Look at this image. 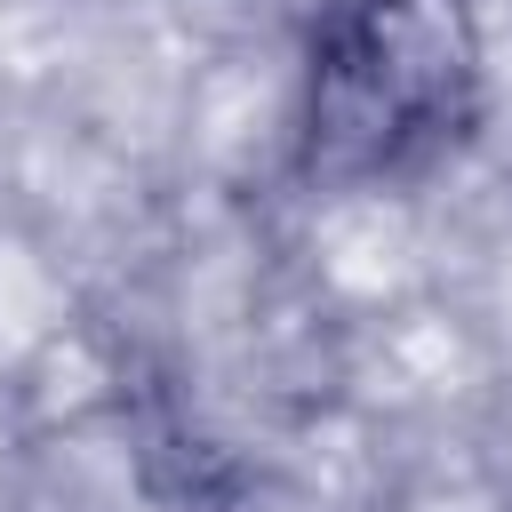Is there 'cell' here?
Instances as JSON below:
<instances>
[{
  "instance_id": "cell-1",
  "label": "cell",
  "mask_w": 512,
  "mask_h": 512,
  "mask_svg": "<svg viewBox=\"0 0 512 512\" xmlns=\"http://www.w3.org/2000/svg\"><path fill=\"white\" fill-rule=\"evenodd\" d=\"M488 24L472 0H336L304 48L296 168L328 192H376L480 128Z\"/></svg>"
}]
</instances>
